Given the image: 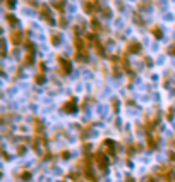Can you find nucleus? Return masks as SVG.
I'll return each instance as SVG.
<instances>
[{
    "label": "nucleus",
    "mask_w": 175,
    "mask_h": 182,
    "mask_svg": "<svg viewBox=\"0 0 175 182\" xmlns=\"http://www.w3.org/2000/svg\"><path fill=\"white\" fill-rule=\"evenodd\" d=\"M94 163H96V167L100 168L101 172H107L108 170V163H110V160H108V155L103 151H96L93 156Z\"/></svg>",
    "instance_id": "nucleus-1"
},
{
    "label": "nucleus",
    "mask_w": 175,
    "mask_h": 182,
    "mask_svg": "<svg viewBox=\"0 0 175 182\" xmlns=\"http://www.w3.org/2000/svg\"><path fill=\"white\" fill-rule=\"evenodd\" d=\"M59 64H60V74L62 76H69L72 71V65L67 59H63V57H59Z\"/></svg>",
    "instance_id": "nucleus-2"
},
{
    "label": "nucleus",
    "mask_w": 175,
    "mask_h": 182,
    "mask_svg": "<svg viewBox=\"0 0 175 182\" xmlns=\"http://www.w3.org/2000/svg\"><path fill=\"white\" fill-rule=\"evenodd\" d=\"M63 112H65V113H76V112H77V101H76V98H71V100L67 101V103L63 105V108H62Z\"/></svg>",
    "instance_id": "nucleus-3"
},
{
    "label": "nucleus",
    "mask_w": 175,
    "mask_h": 182,
    "mask_svg": "<svg viewBox=\"0 0 175 182\" xmlns=\"http://www.w3.org/2000/svg\"><path fill=\"white\" fill-rule=\"evenodd\" d=\"M103 146H105V151H107V155L115 156V143H113L112 139H105V141H103Z\"/></svg>",
    "instance_id": "nucleus-4"
},
{
    "label": "nucleus",
    "mask_w": 175,
    "mask_h": 182,
    "mask_svg": "<svg viewBox=\"0 0 175 182\" xmlns=\"http://www.w3.org/2000/svg\"><path fill=\"white\" fill-rule=\"evenodd\" d=\"M40 14H41V17L46 19V22H48V24H55V21H53L52 16H50V9L46 7V5H41V7H40Z\"/></svg>",
    "instance_id": "nucleus-5"
},
{
    "label": "nucleus",
    "mask_w": 175,
    "mask_h": 182,
    "mask_svg": "<svg viewBox=\"0 0 175 182\" xmlns=\"http://www.w3.org/2000/svg\"><path fill=\"white\" fill-rule=\"evenodd\" d=\"M141 43H136V41H132V43H129V47H127V52L129 53H141Z\"/></svg>",
    "instance_id": "nucleus-6"
},
{
    "label": "nucleus",
    "mask_w": 175,
    "mask_h": 182,
    "mask_svg": "<svg viewBox=\"0 0 175 182\" xmlns=\"http://www.w3.org/2000/svg\"><path fill=\"white\" fill-rule=\"evenodd\" d=\"M158 143H160V138H151V136H149L148 138V149H156L158 148Z\"/></svg>",
    "instance_id": "nucleus-7"
},
{
    "label": "nucleus",
    "mask_w": 175,
    "mask_h": 182,
    "mask_svg": "<svg viewBox=\"0 0 175 182\" xmlns=\"http://www.w3.org/2000/svg\"><path fill=\"white\" fill-rule=\"evenodd\" d=\"M43 122H40V119L34 120V131H36V136H43Z\"/></svg>",
    "instance_id": "nucleus-8"
},
{
    "label": "nucleus",
    "mask_w": 175,
    "mask_h": 182,
    "mask_svg": "<svg viewBox=\"0 0 175 182\" xmlns=\"http://www.w3.org/2000/svg\"><path fill=\"white\" fill-rule=\"evenodd\" d=\"M33 60H34V50H29V53L24 57V65H33Z\"/></svg>",
    "instance_id": "nucleus-9"
},
{
    "label": "nucleus",
    "mask_w": 175,
    "mask_h": 182,
    "mask_svg": "<svg viewBox=\"0 0 175 182\" xmlns=\"http://www.w3.org/2000/svg\"><path fill=\"white\" fill-rule=\"evenodd\" d=\"M11 40H12V43H14V45H19L21 41H23V34L19 33V31H15V33H12Z\"/></svg>",
    "instance_id": "nucleus-10"
},
{
    "label": "nucleus",
    "mask_w": 175,
    "mask_h": 182,
    "mask_svg": "<svg viewBox=\"0 0 175 182\" xmlns=\"http://www.w3.org/2000/svg\"><path fill=\"white\" fill-rule=\"evenodd\" d=\"M53 7H55L57 11L63 12V7H65V0H57V2H53Z\"/></svg>",
    "instance_id": "nucleus-11"
},
{
    "label": "nucleus",
    "mask_w": 175,
    "mask_h": 182,
    "mask_svg": "<svg viewBox=\"0 0 175 182\" xmlns=\"http://www.w3.org/2000/svg\"><path fill=\"white\" fill-rule=\"evenodd\" d=\"M153 34H155V38H158V40H160V38H163V33H161L160 28H153Z\"/></svg>",
    "instance_id": "nucleus-12"
},
{
    "label": "nucleus",
    "mask_w": 175,
    "mask_h": 182,
    "mask_svg": "<svg viewBox=\"0 0 175 182\" xmlns=\"http://www.w3.org/2000/svg\"><path fill=\"white\" fill-rule=\"evenodd\" d=\"M7 21H9V24H12V26L17 24V17H14L12 14H7Z\"/></svg>",
    "instance_id": "nucleus-13"
},
{
    "label": "nucleus",
    "mask_w": 175,
    "mask_h": 182,
    "mask_svg": "<svg viewBox=\"0 0 175 182\" xmlns=\"http://www.w3.org/2000/svg\"><path fill=\"white\" fill-rule=\"evenodd\" d=\"M52 45H59L60 43V34H52Z\"/></svg>",
    "instance_id": "nucleus-14"
},
{
    "label": "nucleus",
    "mask_w": 175,
    "mask_h": 182,
    "mask_svg": "<svg viewBox=\"0 0 175 182\" xmlns=\"http://www.w3.org/2000/svg\"><path fill=\"white\" fill-rule=\"evenodd\" d=\"M45 82V74H38L36 76V84H43Z\"/></svg>",
    "instance_id": "nucleus-15"
},
{
    "label": "nucleus",
    "mask_w": 175,
    "mask_h": 182,
    "mask_svg": "<svg viewBox=\"0 0 175 182\" xmlns=\"http://www.w3.org/2000/svg\"><path fill=\"white\" fill-rule=\"evenodd\" d=\"M93 7H94V5H93V4H86V5H84V11H86V12H88V14H91V12H93V11H94V9H93Z\"/></svg>",
    "instance_id": "nucleus-16"
},
{
    "label": "nucleus",
    "mask_w": 175,
    "mask_h": 182,
    "mask_svg": "<svg viewBox=\"0 0 175 182\" xmlns=\"http://www.w3.org/2000/svg\"><path fill=\"white\" fill-rule=\"evenodd\" d=\"M5 4H7V9H14L15 0H5Z\"/></svg>",
    "instance_id": "nucleus-17"
},
{
    "label": "nucleus",
    "mask_w": 175,
    "mask_h": 182,
    "mask_svg": "<svg viewBox=\"0 0 175 182\" xmlns=\"http://www.w3.org/2000/svg\"><path fill=\"white\" fill-rule=\"evenodd\" d=\"M21 179H23V180H29V179H31V174H29V172H23Z\"/></svg>",
    "instance_id": "nucleus-18"
},
{
    "label": "nucleus",
    "mask_w": 175,
    "mask_h": 182,
    "mask_svg": "<svg viewBox=\"0 0 175 182\" xmlns=\"http://www.w3.org/2000/svg\"><path fill=\"white\" fill-rule=\"evenodd\" d=\"M62 158H63V160L71 158V151H62Z\"/></svg>",
    "instance_id": "nucleus-19"
},
{
    "label": "nucleus",
    "mask_w": 175,
    "mask_h": 182,
    "mask_svg": "<svg viewBox=\"0 0 175 182\" xmlns=\"http://www.w3.org/2000/svg\"><path fill=\"white\" fill-rule=\"evenodd\" d=\"M91 26H93V28H96V29H100V24H98V21H96V19H93V21H91Z\"/></svg>",
    "instance_id": "nucleus-20"
},
{
    "label": "nucleus",
    "mask_w": 175,
    "mask_h": 182,
    "mask_svg": "<svg viewBox=\"0 0 175 182\" xmlns=\"http://www.w3.org/2000/svg\"><path fill=\"white\" fill-rule=\"evenodd\" d=\"M167 119H168V120H172V119H173V108H170V110H168V115H167Z\"/></svg>",
    "instance_id": "nucleus-21"
},
{
    "label": "nucleus",
    "mask_w": 175,
    "mask_h": 182,
    "mask_svg": "<svg viewBox=\"0 0 175 182\" xmlns=\"http://www.w3.org/2000/svg\"><path fill=\"white\" fill-rule=\"evenodd\" d=\"M60 26H62V28H65V26H67V21H65V17H62V19H60Z\"/></svg>",
    "instance_id": "nucleus-22"
},
{
    "label": "nucleus",
    "mask_w": 175,
    "mask_h": 182,
    "mask_svg": "<svg viewBox=\"0 0 175 182\" xmlns=\"http://www.w3.org/2000/svg\"><path fill=\"white\" fill-rule=\"evenodd\" d=\"M24 151H26V148H24V146H21V148H19V149H17V153H19V155H23V153H24Z\"/></svg>",
    "instance_id": "nucleus-23"
},
{
    "label": "nucleus",
    "mask_w": 175,
    "mask_h": 182,
    "mask_svg": "<svg viewBox=\"0 0 175 182\" xmlns=\"http://www.w3.org/2000/svg\"><path fill=\"white\" fill-rule=\"evenodd\" d=\"M113 110H115V112L119 110V101H115V103H113Z\"/></svg>",
    "instance_id": "nucleus-24"
},
{
    "label": "nucleus",
    "mask_w": 175,
    "mask_h": 182,
    "mask_svg": "<svg viewBox=\"0 0 175 182\" xmlns=\"http://www.w3.org/2000/svg\"><path fill=\"white\" fill-rule=\"evenodd\" d=\"M170 53H172V55H175V45H173V47H172V50H170Z\"/></svg>",
    "instance_id": "nucleus-25"
}]
</instances>
